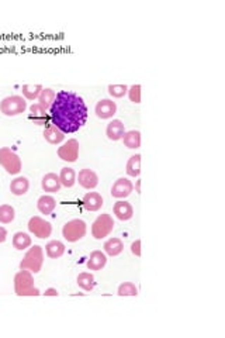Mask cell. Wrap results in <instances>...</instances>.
Here are the masks:
<instances>
[{"instance_id": "6da1fadb", "label": "cell", "mask_w": 225, "mask_h": 338, "mask_svg": "<svg viewBox=\"0 0 225 338\" xmlns=\"http://www.w3.org/2000/svg\"><path fill=\"white\" fill-rule=\"evenodd\" d=\"M50 120L63 134L76 132L86 124L88 106L79 94L61 90L50 107Z\"/></svg>"}, {"instance_id": "7a4b0ae2", "label": "cell", "mask_w": 225, "mask_h": 338, "mask_svg": "<svg viewBox=\"0 0 225 338\" xmlns=\"http://www.w3.org/2000/svg\"><path fill=\"white\" fill-rule=\"evenodd\" d=\"M14 293L17 296H38L40 289L34 285V276L30 271L20 269L14 276Z\"/></svg>"}, {"instance_id": "3957f363", "label": "cell", "mask_w": 225, "mask_h": 338, "mask_svg": "<svg viewBox=\"0 0 225 338\" xmlns=\"http://www.w3.org/2000/svg\"><path fill=\"white\" fill-rule=\"evenodd\" d=\"M44 265V251L40 245H32L30 250L25 252L24 258L20 262V269L30 271L31 274H38L43 269Z\"/></svg>"}, {"instance_id": "277c9868", "label": "cell", "mask_w": 225, "mask_h": 338, "mask_svg": "<svg viewBox=\"0 0 225 338\" xmlns=\"http://www.w3.org/2000/svg\"><path fill=\"white\" fill-rule=\"evenodd\" d=\"M88 231V225L82 219L69 220L62 228V237L68 243H78L79 240L86 235Z\"/></svg>"}, {"instance_id": "5b68a950", "label": "cell", "mask_w": 225, "mask_h": 338, "mask_svg": "<svg viewBox=\"0 0 225 338\" xmlns=\"http://www.w3.org/2000/svg\"><path fill=\"white\" fill-rule=\"evenodd\" d=\"M0 165L3 166V169H6L9 175H19L23 168L20 157L9 147L0 148Z\"/></svg>"}, {"instance_id": "8992f818", "label": "cell", "mask_w": 225, "mask_h": 338, "mask_svg": "<svg viewBox=\"0 0 225 338\" xmlns=\"http://www.w3.org/2000/svg\"><path fill=\"white\" fill-rule=\"evenodd\" d=\"M25 109H27V102L24 100V97H21L19 94L5 97L0 102V113H3L7 117L19 116L25 112Z\"/></svg>"}, {"instance_id": "52a82bcc", "label": "cell", "mask_w": 225, "mask_h": 338, "mask_svg": "<svg viewBox=\"0 0 225 338\" xmlns=\"http://www.w3.org/2000/svg\"><path fill=\"white\" fill-rule=\"evenodd\" d=\"M114 230V220L110 214H100L92 224V235L96 240H103L108 237Z\"/></svg>"}, {"instance_id": "ba28073f", "label": "cell", "mask_w": 225, "mask_h": 338, "mask_svg": "<svg viewBox=\"0 0 225 338\" xmlns=\"http://www.w3.org/2000/svg\"><path fill=\"white\" fill-rule=\"evenodd\" d=\"M28 231L34 234L37 238H48L52 232V225L50 221H47L40 216H32L31 219L28 220Z\"/></svg>"}, {"instance_id": "9c48e42d", "label": "cell", "mask_w": 225, "mask_h": 338, "mask_svg": "<svg viewBox=\"0 0 225 338\" xmlns=\"http://www.w3.org/2000/svg\"><path fill=\"white\" fill-rule=\"evenodd\" d=\"M58 157L65 162H76L79 158V143L75 138L68 140L58 148Z\"/></svg>"}, {"instance_id": "30bf717a", "label": "cell", "mask_w": 225, "mask_h": 338, "mask_svg": "<svg viewBox=\"0 0 225 338\" xmlns=\"http://www.w3.org/2000/svg\"><path fill=\"white\" fill-rule=\"evenodd\" d=\"M132 190H134V185L131 181H128L127 178H120L113 183L111 196L116 199H125L132 193Z\"/></svg>"}, {"instance_id": "8fae6325", "label": "cell", "mask_w": 225, "mask_h": 338, "mask_svg": "<svg viewBox=\"0 0 225 338\" xmlns=\"http://www.w3.org/2000/svg\"><path fill=\"white\" fill-rule=\"evenodd\" d=\"M96 116L101 120L111 119L113 116L117 113V105L116 102L110 100V99H101L97 102V105L94 107Z\"/></svg>"}, {"instance_id": "7c38bea8", "label": "cell", "mask_w": 225, "mask_h": 338, "mask_svg": "<svg viewBox=\"0 0 225 338\" xmlns=\"http://www.w3.org/2000/svg\"><path fill=\"white\" fill-rule=\"evenodd\" d=\"M78 182L81 185L82 188L86 189V190H90V189H94L97 185H99V176L97 174L92 171V169H82L79 172V176H78Z\"/></svg>"}, {"instance_id": "4fadbf2b", "label": "cell", "mask_w": 225, "mask_h": 338, "mask_svg": "<svg viewBox=\"0 0 225 338\" xmlns=\"http://www.w3.org/2000/svg\"><path fill=\"white\" fill-rule=\"evenodd\" d=\"M82 205H83V209L88 212H99L103 206V197L97 192H89L83 196Z\"/></svg>"}, {"instance_id": "5bb4252c", "label": "cell", "mask_w": 225, "mask_h": 338, "mask_svg": "<svg viewBox=\"0 0 225 338\" xmlns=\"http://www.w3.org/2000/svg\"><path fill=\"white\" fill-rule=\"evenodd\" d=\"M113 213L116 214V217L121 221H128L134 216V209L128 201L119 200L113 207Z\"/></svg>"}, {"instance_id": "9a60e30c", "label": "cell", "mask_w": 225, "mask_h": 338, "mask_svg": "<svg viewBox=\"0 0 225 338\" xmlns=\"http://www.w3.org/2000/svg\"><path fill=\"white\" fill-rule=\"evenodd\" d=\"M124 124H123V121L119 119L113 120L110 121L108 124H107L106 128V136L108 140H111V141H119L123 138L124 136Z\"/></svg>"}, {"instance_id": "2e32d148", "label": "cell", "mask_w": 225, "mask_h": 338, "mask_svg": "<svg viewBox=\"0 0 225 338\" xmlns=\"http://www.w3.org/2000/svg\"><path fill=\"white\" fill-rule=\"evenodd\" d=\"M107 263V257L104 252L101 251H93L89 257L88 262H86V266H88L90 271H100L106 266Z\"/></svg>"}, {"instance_id": "e0dca14e", "label": "cell", "mask_w": 225, "mask_h": 338, "mask_svg": "<svg viewBox=\"0 0 225 338\" xmlns=\"http://www.w3.org/2000/svg\"><path fill=\"white\" fill-rule=\"evenodd\" d=\"M41 186L44 189V192H48V193H56V192H59V189H61V181H59V176L56 175V174H47V175L43 178V181H41Z\"/></svg>"}, {"instance_id": "ac0fdd59", "label": "cell", "mask_w": 225, "mask_h": 338, "mask_svg": "<svg viewBox=\"0 0 225 338\" xmlns=\"http://www.w3.org/2000/svg\"><path fill=\"white\" fill-rule=\"evenodd\" d=\"M30 120L34 121V124L38 125H45L48 124V120H50V113H47L40 106L38 103H34L31 107H30Z\"/></svg>"}, {"instance_id": "d6986e66", "label": "cell", "mask_w": 225, "mask_h": 338, "mask_svg": "<svg viewBox=\"0 0 225 338\" xmlns=\"http://www.w3.org/2000/svg\"><path fill=\"white\" fill-rule=\"evenodd\" d=\"M44 138L51 145H58L65 140V134L59 128H56L54 124H48L44 130Z\"/></svg>"}, {"instance_id": "ffe728a7", "label": "cell", "mask_w": 225, "mask_h": 338, "mask_svg": "<svg viewBox=\"0 0 225 338\" xmlns=\"http://www.w3.org/2000/svg\"><path fill=\"white\" fill-rule=\"evenodd\" d=\"M30 189V181L25 176H17L10 183V192L14 196H24Z\"/></svg>"}, {"instance_id": "44dd1931", "label": "cell", "mask_w": 225, "mask_h": 338, "mask_svg": "<svg viewBox=\"0 0 225 338\" xmlns=\"http://www.w3.org/2000/svg\"><path fill=\"white\" fill-rule=\"evenodd\" d=\"M103 248H104V252H106L107 255L117 257V255H120V254L124 251V243L117 237L108 238L106 243H104V245H103Z\"/></svg>"}, {"instance_id": "7402d4cb", "label": "cell", "mask_w": 225, "mask_h": 338, "mask_svg": "<svg viewBox=\"0 0 225 338\" xmlns=\"http://www.w3.org/2000/svg\"><path fill=\"white\" fill-rule=\"evenodd\" d=\"M56 207V200L51 196V194H44V196H41L37 201V209L38 212L41 214H45V216H48L51 214L54 210H55Z\"/></svg>"}, {"instance_id": "603a6c76", "label": "cell", "mask_w": 225, "mask_h": 338, "mask_svg": "<svg viewBox=\"0 0 225 338\" xmlns=\"http://www.w3.org/2000/svg\"><path fill=\"white\" fill-rule=\"evenodd\" d=\"M123 143L127 148L130 150H137L141 147V132L138 130H130V131H125L123 136Z\"/></svg>"}, {"instance_id": "cb8c5ba5", "label": "cell", "mask_w": 225, "mask_h": 338, "mask_svg": "<svg viewBox=\"0 0 225 338\" xmlns=\"http://www.w3.org/2000/svg\"><path fill=\"white\" fill-rule=\"evenodd\" d=\"M45 252L51 259H56L61 258L65 254V244L58 241V240H52L48 244L45 245Z\"/></svg>"}, {"instance_id": "d4e9b609", "label": "cell", "mask_w": 225, "mask_h": 338, "mask_svg": "<svg viewBox=\"0 0 225 338\" xmlns=\"http://www.w3.org/2000/svg\"><path fill=\"white\" fill-rule=\"evenodd\" d=\"M55 90L51 88H45L41 90V93L38 96V105L44 109L45 112H48L50 110V107L52 106V103L55 100Z\"/></svg>"}, {"instance_id": "484cf974", "label": "cell", "mask_w": 225, "mask_h": 338, "mask_svg": "<svg viewBox=\"0 0 225 338\" xmlns=\"http://www.w3.org/2000/svg\"><path fill=\"white\" fill-rule=\"evenodd\" d=\"M13 247L19 251H24L27 248H30L31 247V237L27 232H16L13 235Z\"/></svg>"}, {"instance_id": "4316f807", "label": "cell", "mask_w": 225, "mask_h": 338, "mask_svg": "<svg viewBox=\"0 0 225 338\" xmlns=\"http://www.w3.org/2000/svg\"><path fill=\"white\" fill-rule=\"evenodd\" d=\"M76 283L81 289H83L85 292H92L96 286V282H94L93 274L90 272H82L76 279Z\"/></svg>"}, {"instance_id": "83f0119b", "label": "cell", "mask_w": 225, "mask_h": 338, "mask_svg": "<svg viewBox=\"0 0 225 338\" xmlns=\"http://www.w3.org/2000/svg\"><path fill=\"white\" fill-rule=\"evenodd\" d=\"M125 171H127V175L131 176V178L139 176V174H141V155L139 154H135L128 159Z\"/></svg>"}, {"instance_id": "f1b7e54d", "label": "cell", "mask_w": 225, "mask_h": 338, "mask_svg": "<svg viewBox=\"0 0 225 338\" xmlns=\"http://www.w3.org/2000/svg\"><path fill=\"white\" fill-rule=\"evenodd\" d=\"M59 181L65 188H72L76 183V172L72 168H62L59 174Z\"/></svg>"}, {"instance_id": "f546056e", "label": "cell", "mask_w": 225, "mask_h": 338, "mask_svg": "<svg viewBox=\"0 0 225 338\" xmlns=\"http://www.w3.org/2000/svg\"><path fill=\"white\" fill-rule=\"evenodd\" d=\"M43 89H44L43 85H23L21 92H23V96L27 100H35V99H38V96H40Z\"/></svg>"}, {"instance_id": "4dcf8cb0", "label": "cell", "mask_w": 225, "mask_h": 338, "mask_svg": "<svg viewBox=\"0 0 225 338\" xmlns=\"http://www.w3.org/2000/svg\"><path fill=\"white\" fill-rule=\"evenodd\" d=\"M16 217V212L10 205H2L0 206V223L2 224H10Z\"/></svg>"}, {"instance_id": "1f68e13d", "label": "cell", "mask_w": 225, "mask_h": 338, "mask_svg": "<svg viewBox=\"0 0 225 338\" xmlns=\"http://www.w3.org/2000/svg\"><path fill=\"white\" fill-rule=\"evenodd\" d=\"M117 294H119V296H137L138 289L131 282H124V283H121L119 289H117Z\"/></svg>"}, {"instance_id": "d6a6232c", "label": "cell", "mask_w": 225, "mask_h": 338, "mask_svg": "<svg viewBox=\"0 0 225 338\" xmlns=\"http://www.w3.org/2000/svg\"><path fill=\"white\" fill-rule=\"evenodd\" d=\"M108 94L111 97H116V99H121L124 97L127 92H128V86L127 85H108Z\"/></svg>"}, {"instance_id": "836d02e7", "label": "cell", "mask_w": 225, "mask_h": 338, "mask_svg": "<svg viewBox=\"0 0 225 338\" xmlns=\"http://www.w3.org/2000/svg\"><path fill=\"white\" fill-rule=\"evenodd\" d=\"M127 93H128V97L132 103H135V105L141 103V85H132Z\"/></svg>"}, {"instance_id": "e575fe53", "label": "cell", "mask_w": 225, "mask_h": 338, "mask_svg": "<svg viewBox=\"0 0 225 338\" xmlns=\"http://www.w3.org/2000/svg\"><path fill=\"white\" fill-rule=\"evenodd\" d=\"M131 252L135 257H141V240H135L131 244Z\"/></svg>"}, {"instance_id": "d590c367", "label": "cell", "mask_w": 225, "mask_h": 338, "mask_svg": "<svg viewBox=\"0 0 225 338\" xmlns=\"http://www.w3.org/2000/svg\"><path fill=\"white\" fill-rule=\"evenodd\" d=\"M6 240H7V230L5 227L0 225V244H3Z\"/></svg>"}, {"instance_id": "8d00e7d4", "label": "cell", "mask_w": 225, "mask_h": 338, "mask_svg": "<svg viewBox=\"0 0 225 338\" xmlns=\"http://www.w3.org/2000/svg\"><path fill=\"white\" fill-rule=\"evenodd\" d=\"M44 296H58V290H56L55 288H48V289H45V292L44 293Z\"/></svg>"}, {"instance_id": "74e56055", "label": "cell", "mask_w": 225, "mask_h": 338, "mask_svg": "<svg viewBox=\"0 0 225 338\" xmlns=\"http://www.w3.org/2000/svg\"><path fill=\"white\" fill-rule=\"evenodd\" d=\"M135 190L138 193H141V181H137V185H135Z\"/></svg>"}]
</instances>
